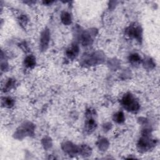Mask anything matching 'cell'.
I'll use <instances>...</instances> for the list:
<instances>
[{"label": "cell", "mask_w": 160, "mask_h": 160, "mask_svg": "<svg viewBox=\"0 0 160 160\" xmlns=\"http://www.w3.org/2000/svg\"><path fill=\"white\" fill-rule=\"evenodd\" d=\"M121 104L124 109L132 113L137 112L140 109L138 101L131 92H127L123 95L121 99Z\"/></svg>", "instance_id": "6da1fadb"}, {"label": "cell", "mask_w": 160, "mask_h": 160, "mask_svg": "<svg viewBox=\"0 0 160 160\" xmlns=\"http://www.w3.org/2000/svg\"><path fill=\"white\" fill-rule=\"evenodd\" d=\"M105 59V55L100 51H94L91 53L86 54L82 58L81 63L85 66H95L101 64Z\"/></svg>", "instance_id": "7a4b0ae2"}, {"label": "cell", "mask_w": 160, "mask_h": 160, "mask_svg": "<svg viewBox=\"0 0 160 160\" xmlns=\"http://www.w3.org/2000/svg\"><path fill=\"white\" fill-rule=\"evenodd\" d=\"M96 111L92 108L87 109L86 112V120L84 124V131L86 134H91L97 128V122L94 118Z\"/></svg>", "instance_id": "3957f363"}, {"label": "cell", "mask_w": 160, "mask_h": 160, "mask_svg": "<svg viewBox=\"0 0 160 160\" xmlns=\"http://www.w3.org/2000/svg\"><path fill=\"white\" fill-rule=\"evenodd\" d=\"M156 144V140L150 136H142L137 143V148L141 152H147L152 149Z\"/></svg>", "instance_id": "277c9868"}, {"label": "cell", "mask_w": 160, "mask_h": 160, "mask_svg": "<svg viewBox=\"0 0 160 160\" xmlns=\"http://www.w3.org/2000/svg\"><path fill=\"white\" fill-rule=\"evenodd\" d=\"M34 126L31 122H28L21 124L14 133L15 138L17 139H22L26 136L34 134Z\"/></svg>", "instance_id": "5b68a950"}, {"label": "cell", "mask_w": 160, "mask_h": 160, "mask_svg": "<svg viewBox=\"0 0 160 160\" xmlns=\"http://www.w3.org/2000/svg\"><path fill=\"white\" fill-rule=\"evenodd\" d=\"M125 34L129 38L141 42L142 38V29L139 24L134 23L128 26L125 30Z\"/></svg>", "instance_id": "8992f818"}, {"label": "cell", "mask_w": 160, "mask_h": 160, "mask_svg": "<svg viewBox=\"0 0 160 160\" xmlns=\"http://www.w3.org/2000/svg\"><path fill=\"white\" fill-rule=\"evenodd\" d=\"M94 35V30H86L81 32L78 36L79 43L83 46H91L93 42V37Z\"/></svg>", "instance_id": "52a82bcc"}, {"label": "cell", "mask_w": 160, "mask_h": 160, "mask_svg": "<svg viewBox=\"0 0 160 160\" xmlns=\"http://www.w3.org/2000/svg\"><path fill=\"white\" fill-rule=\"evenodd\" d=\"M50 41V32L49 29H44L41 34L40 37V42H39V48L41 51H44L48 48L49 44Z\"/></svg>", "instance_id": "ba28073f"}, {"label": "cell", "mask_w": 160, "mask_h": 160, "mask_svg": "<svg viewBox=\"0 0 160 160\" xmlns=\"http://www.w3.org/2000/svg\"><path fill=\"white\" fill-rule=\"evenodd\" d=\"M61 147L62 150L69 155L75 156L76 154H79V146H77L71 142H64L62 144Z\"/></svg>", "instance_id": "9c48e42d"}, {"label": "cell", "mask_w": 160, "mask_h": 160, "mask_svg": "<svg viewBox=\"0 0 160 160\" xmlns=\"http://www.w3.org/2000/svg\"><path fill=\"white\" fill-rule=\"evenodd\" d=\"M79 52V47L77 43L71 44L66 51V56L71 60L74 59L78 56Z\"/></svg>", "instance_id": "30bf717a"}, {"label": "cell", "mask_w": 160, "mask_h": 160, "mask_svg": "<svg viewBox=\"0 0 160 160\" xmlns=\"http://www.w3.org/2000/svg\"><path fill=\"white\" fill-rule=\"evenodd\" d=\"M128 60H129V62L132 65H134V66L139 65V64H141L142 62V60L141 56H139V54H138L136 52L131 53V54H129V56L128 57Z\"/></svg>", "instance_id": "8fae6325"}, {"label": "cell", "mask_w": 160, "mask_h": 160, "mask_svg": "<svg viewBox=\"0 0 160 160\" xmlns=\"http://www.w3.org/2000/svg\"><path fill=\"white\" fill-rule=\"evenodd\" d=\"M36 64V58L33 55L27 56L24 60V64L26 68L32 69L33 68Z\"/></svg>", "instance_id": "7c38bea8"}, {"label": "cell", "mask_w": 160, "mask_h": 160, "mask_svg": "<svg viewBox=\"0 0 160 160\" xmlns=\"http://www.w3.org/2000/svg\"><path fill=\"white\" fill-rule=\"evenodd\" d=\"M92 152L91 148L87 144H82L79 146V154L84 157L91 156Z\"/></svg>", "instance_id": "4fadbf2b"}, {"label": "cell", "mask_w": 160, "mask_h": 160, "mask_svg": "<svg viewBox=\"0 0 160 160\" xmlns=\"http://www.w3.org/2000/svg\"><path fill=\"white\" fill-rule=\"evenodd\" d=\"M97 144H98V148L99 150H101L102 151H104L108 148L109 143L108 140L106 138H101L98 141Z\"/></svg>", "instance_id": "5bb4252c"}, {"label": "cell", "mask_w": 160, "mask_h": 160, "mask_svg": "<svg viewBox=\"0 0 160 160\" xmlns=\"http://www.w3.org/2000/svg\"><path fill=\"white\" fill-rule=\"evenodd\" d=\"M2 106L7 108H11L14 105V100L11 97H4L1 99Z\"/></svg>", "instance_id": "9a60e30c"}, {"label": "cell", "mask_w": 160, "mask_h": 160, "mask_svg": "<svg viewBox=\"0 0 160 160\" xmlns=\"http://www.w3.org/2000/svg\"><path fill=\"white\" fill-rule=\"evenodd\" d=\"M112 119L114 122L118 124H122L125 121V116L122 111H118L114 114L112 116Z\"/></svg>", "instance_id": "2e32d148"}, {"label": "cell", "mask_w": 160, "mask_h": 160, "mask_svg": "<svg viewBox=\"0 0 160 160\" xmlns=\"http://www.w3.org/2000/svg\"><path fill=\"white\" fill-rule=\"evenodd\" d=\"M61 19L62 22L65 25H69L72 22V18L71 14L66 11H64L61 13Z\"/></svg>", "instance_id": "e0dca14e"}, {"label": "cell", "mask_w": 160, "mask_h": 160, "mask_svg": "<svg viewBox=\"0 0 160 160\" xmlns=\"http://www.w3.org/2000/svg\"><path fill=\"white\" fill-rule=\"evenodd\" d=\"M15 80L12 78H9L6 82L4 83L2 87V91L4 92H7L9 90H11L15 85Z\"/></svg>", "instance_id": "ac0fdd59"}, {"label": "cell", "mask_w": 160, "mask_h": 160, "mask_svg": "<svg viewBox=\"0 0 160 160\" xmlns=\"http://www.w3.org/2000/svg\"><path fill=\"white\" fill-rule=\"evenodd\" d=\"M142 62L143 63L144 68L149 69H152L155 66V63L154 62L153 60L150 58H147L144 60H142Z\"/></svg>", "instance_id": "d6986e66"}, {"label": "cell", "mask_w": 160, "mask_h": 160, "mask_svg": "<svg viewBox=\"0 0 160 160\" xmlns=\"http://www.w3.org/2000/svg\"><path fill=\"white\" fill-rule=\"evenodd\" d=\"M42 144L44 148V149H49L51 148L52 143L50 138H44L42 141Z\"/></svg>", "instance_id": "ffe728a7"}, {"label": "cell", "mask_w": 160, "mask_h": 160, "mask_svg": "<svg viewBox=\"0 0 160 160\" xmlns=\"http://www.w3.org/2000/svg\"><path fill=\"white\" fill-rule=\"evenodd\" d=\"M19 22L21 24V26H25L27 24L28 18H27L26 16L21 15L19 18Z\"/></svg>", "instance_id": "44dd1931"}, {"label": "cell", "mask_w": 160, "mask_h": 160, "mask_svg": "<svg viewBox=\"0 0 160 160\" xmlns=\"http://www.w3.org/2000/svg\"><path fill=\"white\" fill-rule=\"evenodd\" d=\"M104 130H106V131H108L111 129V123H106L104 126Z\"/></svg>", "instance_id": "7402d4cb"}]
</instances>
